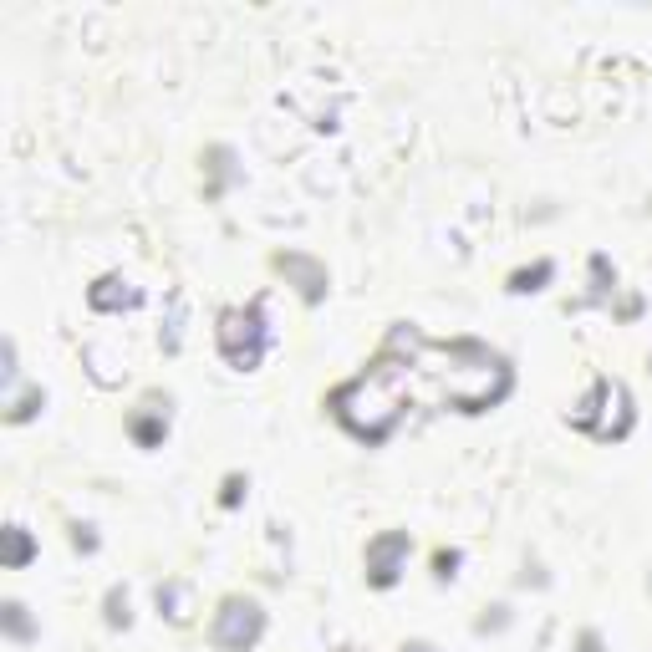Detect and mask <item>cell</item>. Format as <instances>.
<instances>
[{"mask_svg":"<svg viewBox=\"0 0 652 652\" xmlns=\"http://www.w3.org/2000/svg\"><path fill=\"white\" fill-rule=\"evenodd\" d=\"M581 652H602V637H596V632H586V637H581Z\"/></svg>","mask_w":652,"mask_h":652,"instance_id":"obj_14","label":"cell"},{"mask_svg":"<svg viewBox=\"0 0 652 652\" xmlns=\"http://www.w3.org/2000/svg\"><path fill=\"white\" fill-rule=\"evenodd\" d=\"M403 652H439V647H428V642H408Z\"/></svg>","mask_w":652,"mask_h":652,"instance_id":"obj_15","label":"cell"},{"mask_svg":"<svg viewBox=\"0 0 652 652\" xmlns=\"http://www.w3.org/2000/svg\"><path fill=\"white\" fill-rule=\"evenodd\" d=\"M87 301H92L97 311H118V306H133L138 291H128V281H118V276H107V281H97V286L87 291Z\"/></svg>","mask_w":652,"mask_h":652,"instance_id":"obj_5","label":"cell"},{"mask_svg":"<svg viewBox=\"0 0 652 652\" xmlns=\"http://www.w3.org/2000/svg\"><path fill=\"white\" fill-rule=\"evenodd\" d=\"M240 489H245V479H225V495H220V500H225V505H240Z\"/></svg>","mask_w":652,"mask_h":652,"instance_id":"obj_13","label":"cell"},{"mask_svg":"<svg viewBox=\"0 0 652 652\" xmlns=\"http://www.w3.org/2000/svg\"><path fill=\"white\" fill-rule=\"evenodd\" d=\"M454 566H459V551H439V561H433V571H439L444 581L454 576Z\"/></svg>","mask_w":652,"mask_h":652,"instance_id":"obj_12","label":"cell"},{"mask_svg":"<svg viewBox=\"0 0 652 652\" xmlns=\"http://www.w3.org/2000/svg\"><path fill=\"white\" fill-rule=\"evenodd\" d=\"M158 607H169L174 622H189V586H179V581L158 586Z\"/></svg>","mask_w":652,"mask_h":652,"instance_id":"obj_6","label":"cell"},{"mask_svg":"<svg viewBox=\"0 0 652 652\" xmlns=\"http://www.w3.org/2000/svg\"><path fill=\"white\" fill-rule=\"evenodd\" d=\"M133 433H138V444H158V439H163V423H153V418H138V423H133Z\"/></svg>","mask_w":652,"mask_h":652,"instance_id":"obj_11","label":"cell"},{"mask_svg":"<svg viewBox=\"0 0 652 652\" xmlns=\"http://www.w3.org/2000/svg\"><path fill=\"white\" fill-rule=\"evenodd\" d=\"M6 632H11L16 642H31V637H36V627H31V617H26V607H21V602H11V607H6Z\"/></svg>","mask_w":652,"mask_h":652,"instance_id":"obj_9","label":"cell"},{"mask_svg":"<svg viewBox=\"0 0 652 652\" xmlns=\"http://www.w3.org/2000/svg\"><path fill=\"white\" fill-rule=\"evenodd\" d=\"M107 622H113V627H128V591H113V596H107Z\"/></svg>","mask_w":652,"mask_h":652,"instance_id":"obj_10","label":"cell"},{"mask_svg":"<svg viewBox=\"0 0 652 652\" xmlns=\"http://www.w3.org/2000/svg\"><path fill=\"white\" fill-rule=\"evenodd\" d=\"M276 265H281L286 276L301 286V296H306V301H321V296H326V270H321L311 255H276Z\"/></svg>","mask_w":652,"mask_h":652,"instance_id":"obj_4","label":"cell"},{"mask_svg":"<svg viewBox=\"0 0 652 652\" xmlns=\"http://www.w3.org/2000/svg\"><path fill=\"white\" fill-rule=\"evenodd\" d=\"M265 347H270V326H265V311H260V306H245V311H225V316H220V352H225L230 367H240V372L260 367Z\"/></svg>","mask_w":652,"mask_h":652,"instance_id":"obj_1","label":"cell"},{"mask_svg":"<svg viewBox=\"0 0 652 652\" xmlns=\"http://www.w3.org/2000/svg\"><path fill=\"white\" fill-rule=\"evenodd\" d=\"M31 551H36V546H31V535H26L21 525H11V530H6V566H26Z\"/></svg>","mask_w":652,"mask_h":652,"instance_id":"obj_7","label":"cell"},{"mask_svg":"<svg viewBox=\"0 0 652 652\" xmlns=\"http://www.w3.org/2000/svg\"><path fill=\"white\" fill-rule=\"evenodd\" d=\"M408 551H413V540L408 530H383L377 540H367V581L372 586H393L408 566Z\"/></svg>","mask_w":652,"mask_h":652,"instance_id":"obj_3","label":"cell"},{"mask_svg":"<svg viewBox=\"0 0 652 652\" xmlns=\"http://www.w3.org/2000/svg\"><path fill=\"white\" fill-rule=\"evenodd\" d=\"M265 632V612L255 602H225L220 617H214V647H225V652H250Z\"/></svg>","mask_w":652,"mask_h":652,"instance_id":"obj_2","label":"cell"},{"mask_svg":"<svg viewBox=\"0 0 652 652\" xmlns=\"http://www.w3.org/2000/svg\"><path fill=\"white\" fill-rule=\"evenodd\" d=\"M556 276V265L551 260H540L535 270H520V276L510 281V291H540V281H551Z\"/></svg>","mask_w":652,"mask_h":652,"instance_id":"obj_8","label":"cell"}]
</instances>
